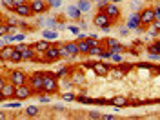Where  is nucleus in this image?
Returning <instances> with one entry per match:
<instances>
[{
    "mask_svg": "<svg viewBox=\"0 0 160 120\" xmlns=\"http://www.w3.org/2000/svg\"><path fill=\"white\" fill-rule=\"evenodd\" d=\"M93 22H95V26H98V28H104V29H107L109 26H111V18H109V15L106 13V11H100V13H97L95 15V18H93Z\"/></svg>",
    "mask_w": 160,
    "mask_h": 120,
    "instance_id": "obj_1",
    "label": "nucleus"
},
{
    "mask_svg": "<svg viewBox=\"0 0 160 120\" xmlns=\"http://www.w3.org/2000/svg\"><path fill=\"white\" fill-rule=\"evenodd\" d=\"M31 93H33V87H31V86L22 84V86H16V89H15V97L20 98V100H24V98L31 97Z\"/></svg>",
    "mask_w": 160,
    "mask_h": 120,
    "instance_id": "obj_2",
    "label": "nucleus"
},
{
    "mask_svg": "<svg viewBox=\"0 0 160 120\" xmlns=\"http://www.w3.org/2000/svg\"><path fill=\"white\" fill-rule=\"evenodd\" d=\"M44 89L48 93H55L57 91V78L49 73H44Z\"/></svg>",
    "mask_w": 160,
    "mask_h": 120,
    "instance_id": "obj_3",
    "label": "nucleus"
},
{
    "mask_svg": "<svg viewBox=\"0 0 160 120\" xmlns=\"http://www.w3.org/2000/svg\"><path fill=\"white\" fill-rule=\"evenodd\" d=\"M44 73L45 71H40V73H35V75H31V78H29V82H31V87L33 89H44Z\"/></svg>",
    "mask_w": 160,
    "mask_h": 120,
    "instance_id": "obj_4",
    "label": "nucleus"
},
{
    "mask_svg": "<svg viewBox=\"0 0 160 120\" xmlns=\"http://www.w3.org/2000/svg\"><path fill=\"white\" fill-rule=\"evenodd\" d=\"M155 20V13L153 9H144L140 13V24H144V26H149V24H153Z\"/></svg>",
    "mask_w": 160,
    "mask_h": 120,
    "instance_id": "obj_5",
    "label": "nucleus"
},
{
    "mask_svg": "<svg viewBox=\"0 0 160 120\" xmlns=\"http://www.w3.org/2000/svg\"><path fill=\"white\" fill-rule=\"evenodd\" d=\"M11 82H13L15 86L26 84V75H24V71H11Z\"/></svg>",
    "mask_w": 160,
    "mask_h": 120,
    "instance_id": "obj_6",
    "label": "nucleus"
},
{
    "mask_svg": "<svg viewBox=\"0 0 160 120\" xmlns=\"http://www.w3.org/2000/svg\"><path fill=\"white\" fill-rule=\"evenodd\" d=\"M29 7H31L33 13H44L45 9H48V4H45L44 0H33Z\"/></svg>",
    "mask_w": 160,
    "mask_h": 120,
    "instance_id": "obj_7",
    "label": "nucleus"
},
{
    "mask_svg": "<svg viewBox=\"0 0 160 120\" xmlns=\"http://www.w3.org/2000/svg\"><path fill=\"white\" fill-rule=\"evenodd\" d=\"M13 51H15V47H11V45H6V47H2V49H0V60L9 62V60H11V55H13Z\"/></svg>",
    "mask_w": 160,
    "mask_h": 120,
    "instance_id": "obj_8",
    "label": "nucleus"
},
{
    "mask_svg": "<svg viewBox=\"0 0 160 120\" xmlns=\"http://www.w3.org/2000/svg\"><path fill=\"white\" fill-rule=\"evenodd\" d=\"M91 67H93V69H95V73H97V75H100V77H104V75H107V73H109V67H107L106 64H100V62L91 64Z\"/></svg>",
    "mask_w": 160,
    "mask_h": 120,
    "instance_id": "obj_9",
    "label": "nucleus"
},
{
    "mask_svg": "<svg viewBox=\"0 0 160 120\" xmlns=\"http://www.w3.org/2000/svg\"><path fill=\"white\" fill-rule=\"evenodd\" d=\"M16 15H20V16H29L33 11H31V7L28 6V4H22V6H15V9H13Z\"/></svg>",
    "mask_w": 160,
    "mask_h": 120,
    "instance_id": "obj_10",
    "label": "nucleus"
},
{
    "mask_svg": "<svg viewBox=\"0 0 160 120\" xmlns=\"http://www.w3.org/2000/svg\"><path fill=\"white\" fill-rule=\"evenodd\" d=\"M45 57H48V60H57V58H60L58 47H57V45H49L48 49H45Z\"/></svg>",
    "mask_w": 160,
    "mask_h": 120,
    "instance_id": "obj_11",
    "label": "nucleus"
},
{
    "mask_svg": "<svg viewBox=\"0 0 160 120\" xmlns=\"http://www.w3.org/2000/svg\"><path fill=\"white\" fill-rule=\"evenodd\" d=\"M15 89H16V86L11 82V84H6L4 87H2V93H4V97L6 98H11V97H15Z\"/></svg>",
    "mask_w": 160,
    "mask_h": 120,
    "instance_id": "obj_12",
    "label": "nucleus"
},
{
    "mask_svg": "<svg viewBox=\"0 0 160 120\" xmlns=\"http://www.w3.org/2000/svg\"><path fill=\"white\" fill-rule=\"evenodd\" d=\"M20 53H22V60H33L35 58V49H33V47H29V45H26Z\"/></svg>",
    "mask_w": 160,
    "mask_h": 120,
    "instance_id": "obj_13",
    "label": "nucleus"
},
{
    "mask_svg": "<svg viewBox=\"0 0 160 120\" xmlns=\"http://www.w3.org/2000/svg\"><path fill=\"white\" fill-rule=\"evenodd\" d=\"M106 13L109 15V18H117V16L120 15V11H118V7H117L115 4H113V2L106 6Z\"/></svg>",
    "mask_w": 160,
    "mask_h": 120,
    "instance_id": "obj_14",
    "label": "nucleus"
},
{
    "mask_svg": "<svg viewBox=\"0 0 160 120\" xmlns=\"http://www.w3.org/2000/svg\"><path fill=\"white\" fill-rule=\"evenodd\" d=\"M106 44H107V47H111V51H115V53H120V51L124 49V47H122L115 38H107V42H106Z\"/></svg>",
    "mask_w": 160,
    "mask_h": 120,
    "instance_id": "obj_15",
    "label": "nucleus"
},
{
    "mask_svg": "<svg viewBox=\"0 0 160 120\" xmlns=\"http://www.w3.org/2000/svg\"><path fill=\"white\" fill-rule=\"evenodd\" d=\"M49 45H51V44L48 42V38H45V40H40V42H36V44L33 45V49H35L36 53H42V51H45V49H48Z\"/></svg>",
    "mask_w": 160,
    "mask_h": 120,
    "instance_id": "obj_16",
    "label": "nucleus"
},
{
    "mask_svg": "<svg viewBox=\"0 0 160 120\" xmlns=\"http://www.w3.org/2000/svg\"><path fill=\"white\" fill-rule=\"evenodd\" d=\"M65 47H67V51H69L73 57L80 53V49H78V44H75V42H67V44H65Z\"/></svg>",
    "mask_w": 160,
    "mask_h": 120,
    "instance_id": "obj_17",
    "label": "nucleus"
},
{
    "mask_svg": "<svg viewBox=\"0 0 160 120\" xmlns=\"http://www.w3.org/2000/svg\"><path fill=\"white\" fill-rule=\"evenodd\" d=\"M77 7H78L80 11H89V9H91V2H89V0H78V2H77Z\"/></svg>",
    "mask_w": 160,
    "mask_h": 120,
    "instance_id": "obj_18",
    "label": "nucleus"
},
{
    "mask_svg": "<svg viewBox=\"0 0 160 120\" xmlns=\"http://www.w3.org/2000/svg\"><path fill=\"white\" fill-rule=\"evenodd\" d=\"M111 104L115 106V107H124V106L127 104V98H124V97H117V98L111 100Z\"/></svg>",
    "mask_w": 160,
    "mask_h": 120,
    "instance_id": "obj_19",
    "label": "nucleus"
},
{
    "mask_svg": "<svg viewBox=\"0 0 160 120\" xmlns=\"http://www.w3.org/2000/svg\"><path fill=\"white\" fill-rule=\"evenodd\" d=\"M58 55H60V58H69V57H73V55H71L69 51H67V47H65V44L58 47Z\"/></svg>",
    "mask_w": 160,
    "mask_h": 120,
    "instance_id": "obj_20",
    "label": "nucleus"
},
{
    "mask_svg": "<svg viewBox=\"0 0 160 120\" xmlns=\"http://www.w3.org/2000/svg\"><path fill=\"white\" fill-rule=\"evenodd\" d=\"M67 15H69L71 18H80V15H82V11L75 6V7H69V9H67Z\"/></svg>",
    "mask_w": 160,
    "mask_h": 120,
    "instance_id": "obj_21",
    "label": "nucleus"
},
{
    "mask_svg": "<svg viewBox=\"0 0 160 120\" xmlns=\"http://www.w3.org/2000/svg\"><path fill=\"white\" fill-rule=\"evenodd\" d=\"M138 26H140V15L136 13V15H133L131 20H129V28H138Z\"/></svg>",
    "mask_w": 160,
    "mask_h": 120,
    "instance_id": "obj_22",
    "label": "nucleus"
},
{
    "mask_svg": "<svg viewBox=\"0 0 160 120\" xmlns=\"http://www.w3.org/2000/svg\"><path fill=\"white\" fill-rule=\"evenodd\" d=\"M149 53H151L153 58H156V57L160 55V47H158V44H151V45H149Z\"/></svg>",
    "mask_w": 160,
    "mask_h": 120,
    "instance_id": "obj_23",
    "label": "nucleus"
},
{
    "mask_svg": "<svg viewBox=\"0 0 160 120\" xmlns=\"http://www.w3.org/2000/svg\"><path fill=\"white\" fill-rule=\"evenodd\" d=\"M87 53H89V55H97V57H100V55H102V49H100L98 45H95V44H93V45L89 47V51H87Z\"/></svg>",
    "mask_w": 160,
    "mask_h": 120,
    "instance_id": "obj_24",
    "label": "nucleus"
},
{
    "mask_svg": "<svg viewBox=\"0 0 160 120\" xmlns=\"http://www.w3.org/2000/svg\"><path fill=\"white\" fill-rule=\"evenodd\" d=\"M9 62H22V53H20L18 49H15L13 55H11V60H9Z\"/></svg>",
    "mask_w": 160,
    "mask_h": 120,
    "instance_id": "obj_25",
    "label": "nucleus"
},
{
    "mask_svg": "<svg viewBox=\"0 0 160 120\" xmlns=\"http://www.w3.org/2000/svg\"><path fill=\"white\" fill-rule=\"evenodd\" d=\"M65 75H69V67H62L60 71H57V78H64Z\"/></svg>",
    "mask_w": 160,
    "mask_h": 120,
    "instance_id": "obj_26",
    "label": "nucleus"
},
{
    "mask_svg": "<svg viewBox=\"0 0 160 120\" xmlns=\"http://www.w3.org/2000/svg\"><path fill=\"white\" fill-rule=\"evenodd\" d=\"M44 37L48 38V40H55L58 35H57V31H48V29H45V31H44Z\"/></svg>",
    "mask_w": 160,
    "mask_h": 120,
    "instance_id": "obj_27",
    "label": "nucleus"
},
{
    "mask_svg": "<svg viewBox=\"0 0 160 120\" xmlns=\"http://www.w3.org/2000/svg\"><path fill=\"white\" fill-rule=\"evenodd\" d=\"M26 113H28L29 116H35V115H38V107H36V106H29V107L26 109Z\"/></svg>",
    "mask_w": 160,
    "mask_h": 120,
    "instance_id": "obj_28",
    "label": "nucleus"
},
{
    "mask_svg": "<svg viewBox=\"0 0 160 120\" xmlns=\"http://www.w3.org/2000/svg\"><path fill=\"white\" fill-rule=\"evenodd\" d=\"M111 73H113V77H115V78H122L124 77V71L122 69H113Z\"/></svg>",
    "mask_w": 160,
    "mask_h": 120,
    "instance_id": "obj_29",
    "label": "nucleus"
},
{
    "mask_svg": "<svg viewBox=\"0 0 160 120\" xmlns=\"http://www.w3.org/2000/svg\"><path fill=\"white\" fill-rule=\"evenodd\" d=\"M2 4H4L6 7H11V9H15V4H13V0H2Z\"/></svg>",
    "mask_w": 160,
    "mask_h": 120,
    "instance_id": "obj_30",
    "label": "nucleus"
},
{
    "mask_svg": "<svg viewBox=\"0 0 160 120\" xmlns=\"http://www.w3.org/2000/svg\"><path fill=\"white\" fill-rule=\"evenodd\" d=\"M111 58L115 60V62H124V58H122V57H120L118 53H115V51H113V57H111Z\"/></svg>",
    "mask_w": 160,
    "mask_h": 120,
    "instance_id": "obj_31",
    "label": "nucleus"
},
{
    "mask_svg": "<svg viewBox=\"0 0 160 120\" xmlns=\"http://www.w3.org/2000/svg\"><path fill=\"white\" fill-rule=\"evenodd\" d=\"M107 4H109V0H98V7H100V9H104Z\"/></svg>",
    "mask_w": 160,
    "mask_h": 120,
    "instance_id": "obj_32",
    "label": "nucleus"
},
{
    "mask_svg": "<svg viewBox=\"0 0 160 120\" xmlns=\"http://www.w3.org/2000/svg\"><path fill=\"white\" fill-rule=\"evenodd\" d=\"M7 31H9L7 26H0V37H2V35H7Z\"/></svg>",
    "mask_w": 160,
    "mask_h": 120,
    "instance_id": "obj_33",
    "label": "nucleus"
},
{
    "mask_svg": "<svg viewBox=\"0 0 160 120\" xmlns=\"http://www.w3.org/2000/svg\"><path fill=\"white\" fill-rule=\"evenodd\" d=\"M62 98H64V100H67V102H69V100H73L75 97H73L71 93H64V97H62Z\"/></svg>",
    "mask_w": 160,
    "mask_h": 120,
    "instance_id": "obj_34",
    "label": "nucleus"
},
{
    "mask_svg": "<svg viewBox=\"0 0 160 120\" xmlns=\"http://www.w3.org/2000/svg\"><path fill=\"white\" fill-rule=\"evenodd\" d=\"M49 4H51L53 7H58V6L62 4V0H49Z\"/></svg>",
    "mask_w": 160,
    "mask_h": 120,
    "instance_id": "obj_35",
    "label": "nucleus"
},
{
    "mask_svg": "<svg viewBox=\"0 0 160 120\" xmlns=\"http://www.w3.org/2000/svg\"><path fill=\"white\" fill-rule=\"evenodd\" d=\"M100 118H104V120H113V118H117L115 115H100Z\"/></svg>",
    "mask_w": 160,
    "mask_h": 120,
    "instance_id": "obj_36",
    "label": "nucleus"
},
{
    "mask_svg": "<svg viewBox=\"0 0 160 120\" xmlns=\"http://www.w3.org/2000/svg\"><path fill=\"white\" fill-rule=\"evenodd\" d=\"M69 29H71V33H75V35H78V33H80V29H78L77 26H69Z\"/></svg>",
    "mask_w": 160,
    "mask_h": 120,
    "instance_id": "obj_37",
    "label": "nucleus"
},
{
    "mask_svg": "<svg viewBox=\"0 0 160 120\" xmlns=\"http://www.w3.org/2000/svg\"><path fill=\"white\" fill-rule=\"evenodd\" d=\"M82 80H84L82 75H75V77H73V82H82Z\"/></svg>",
    "mask_w": 160,
    "mask_h": 120,
    "instance_id": "obj_38",
    "label": "nucleus"
},
{
    "mask_svg": "<svg viewBox=\"0 0 160 120\" xmlns=\"http://www.w3.org/2000/svg\"><path fill=\"white\" fill-rule=\"evenodd\" d=\"M24 37H26L24 33H20V35H15V37H13V40H24Z\"/></svg>",
    "mask_w": 160,
    "mask_h": 120,
    "instance_id": "obj_39",
    "label": "nucleus"
},
{
    "mask_svg": "<svg viewBox=\"0 0 160 120\" xmlns=\"http://www.w3.org/2000/svg\"><path fill=\"white\" fill-rule=\"evenodd\" d=\"M89 118H100V115H98L97 111H91V113H89Z\"/></svg>",
    "mask_w": 160,
    "mask_h": 120,
    "instance_id": "obj_40",
    "label": "nucleus"
},
{
    "mask_svg": "<svg viewBox=\"0 0 160 120\" xmlns=\"http://www.w3.org/2000/svg\"><path fill=\"white\" fill-rule=\"evenodd\" d=\"M153 28L155 29H160V20H153Z\"/></svg>",
    "mask_w": 160,
    "mask_h": 120,
    "instance_id": "obj_41",
    "label": "nucleus"
},
{
    "mask_svg": "<svg viewBox=\"0 0 160 120\" xmlns=\"http://www.w3.org/2000/svg\"><path fill=\"white\" fill-rule=\"evenodd\" d=\"M13 4L15 6H22V4H26V0H13Z\"/></svg>",
    "mask_w": 160,
    "mask_h": 120,
    "instance_id": "obj_42",
    "label": "nucleus"
},
{
    "mask_svg": "<svg viewBox=\"0 0 160 120\" xmlns=\"http://www.w3.org/2000/svg\"><path fill=\"white\" fill-rule=\"evenodd\" d=\"M7 107H20V102H13V104H6Z\"/></svg>",
    "mask_w": 160,
    "mask_h": 120,
    "instance_id": "obj_43",
    "label": "nucleus"
},
{
    "mask_svg": "<svg viewBox=\"0 0 160 120\" xmlns=\"http://www.w3.org/2000/svg\"><path fill=\"white\" fill-rule=\"evenodd\" d=\"M24 47H26V44H18V45L15 47V49H18V51H22V49H24Z\"/></svg>",
    "mask_w": 160,
    "mask_h": 120,
    "instance_id": "obj_44",
    "label": "nucleus"
},
{
    "mask_svg": "<svg viewBox=\"0 0 160 120\" xmlns=\"http://www.w3.org/2000/svg\"><path fill=\"white\" fill-rule=\"evenodd\" d=\"M4 86H6V80H4L2 77H0V91H2V87H4Z\"/></svg>",
    "mask_w": 160,
    "mask_h": 120,
    "instance_id": "obj_45",
    "label": "nucleus"
},
{
    "mask_svg": "<svg viewBox=\"0 0 160 120\" xmlns=\"http://www.w3.org/2000/svg\"><path fill=\"white\" fill-rule=\"evenodd\" d=\"M127 33H129V31H127V29H120V35H122V37H126V35H127Z\"/></svg>",
    "mask_w": 160,
    "mask_h": 120,
    "instance_id": "obj_46",
    "label": "nucleus"
},
{
    "mask_svg": "<svg viewBox=\"0 0 160 120\" xmlns=\"http://www.w3.org/2000/svg\"><path fill=\"white\" fill-rule=\"evenodd\" d=\"M4 118H7V116H6V115H4L2 111H0V120H4Z\"/></svg>",
    "mask_w": 160,
    "mask_h": 120,
    "instance_id": "obj_47",
    "label": "nucleus"
},
{
    "mask_svg": "<svg viewBox=\"0 0 160 120\" xmlns=\"http://www.w3.org/2000/svg\"><path fill=\"white\" fill-rule=\"evenodd\" d=\"M4 98H6V97H4V93H2V91H0V100H4Z\"/></svg>",
    "mask_w": 160,
    "mask_h": 120,
    "instance_id": "obj_48",
    "label": "nucleus"
},
{
    "mask_svg": "<svg viewBox=\"0 0 160 120\" xmlns=\"http://www.w3.org/2000/svg\"><path fill=\"white\" fill-rule=\"evenodd\" d=\"M155 9H156V11H158V13H160V2H158V6H156V7H155Z\"/></svg>",
    "mask_w": 160,
    "mask_h": 120,
    "instance_id": "obj_49",
    "label": "nucleus"
},
{
    "mask_svg": "<svg viewBox=\"0 0 160 120\" xmlns=\"http://www.w3.org/2000/svg\"><path fill=\"white\" fill-rule=\"evenodd\" d=\"M111 2H113V4H115V2H120V0H111Z\"/></svg>",
    "mask_w": 160,
    "mask_h": 120,
    "instance_id": "obj_50",
    "label": "nucleus"
},
{
    "mask_svg": "<svg viewBox=\"0 0 160 120\" xmlns=\"http://www.w3.org/2000/svg\"><path fill=\"white\" fill-rule=\"evenodd\" d=\"M89 2H98V0H89Z\"/></svg>",
    "mask_w": 160,
    "mask_h": 120,
    "instance_id": "obj_51",
    "label": "nucleus"
},
{
    "mask_svg": "<svg viewBox=\"0 0 160 120\" xmlns=\"http://www.w3.org/2000/svg\"><path fill=\"white\" fill-rule=\"evenodd\" d=\"M156 44H158V47H160V40H158V42H156Z\"/></svg>",
    "mask_w": 160,
    "mask_h": 120,
    "instance_id": "obj_52",
    "label": "nucleus"
},
{
    "mask_svg": "<svg viewBox=\"0 0 160 120\" xmlns=\"http://www.w3.org/2000/svg\"><path fill=\"white\" fill-rule=\"evenodd\" d=\"M158 71H160V66H158Z\"/></svg>",
    "mask_w": 160,
    "mask_h": 120,
    "instance_id": "obj_53",
    "label": "nucleus"
}]
</instances>
